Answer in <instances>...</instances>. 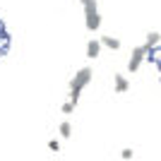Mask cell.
Segmentation results:
<instances>
[{
    "label": "cell",
    "instance_id": "obj_2",
    "mask_svg": "<svg viewBox=\"0 0 161 161\" xmlns=\"http://www.w3.org/2000/svg\"><path fill=\"white\" fill-rule=\"evenodd\" d=\"M82 5H84V24H87V31H99L101 14H99V7H96V0H82Z\"/></svg>",
    "mask_w": 161,
    "mask_h": 161
},
{
    "label": "cell",
    "instance_id": "obj_4",
    "mask_svg": "<svg viewBox=\"0 0 161 161\" xmlns=\"http://www.w3.org/2000/svg\"><path fill=\"white\" fill-rule=\"evenodd\" d=\"M113 87H115V92H118V94H125V92L130 89L128 77H125V75H113Z\"/></svg>",
    "mask_w": 161,
    "mask_h": 161
},
{
    "label": "cell",
    "instance_id": "obj_7",
    "mask_svg": "<svg viewBox=\"0 0 161 161\" xmlns=\"http://www.w3.org/2000/svg\"><path fill=\"white\" fill-rule=\"evenodd\" d=\"M161 43V34L159 31H149L147 34V41H144V46L147 48H154V46H159Z\"/></svg>",
    "mask_w": 161,
    "mask_h": 161
},
{
    "label": "cell",
    "instance_id": "obj_5",
    "mask_svg": "<svg viewBox=\"0 0 161 161\" xmlns=\"http://www.w3.org/2000/svg\"><path fill=\"white\" fill-rule=\"evenodd\" d=\"M99 55H101V41L89 39L87 41V58H99Z\"/></svg>",
    "mask_w": 161,
    "mask_h": 161
},
{
    "label": "cell",
    "instance_id": "obj_10",
    "mask_svg": "<svg viewBox=\"0 0 161 161\" xmlns=\"http://www.w3.org/2000/svg\"><path fill=\"white\" fill-rule=\"evenodd\" d=\"M72 111H75V103H70V101H67V103H63V113H65V115H70Z\"/></svg>",
    "mask_w": 161,
    "mask_h": 161
},
{
    "label": "cell",
    "instance_id": "obj_3",
    "mask_svg": "<svg viewBox=\"0 0 161 161\" xmlns=\"http://www.w3.org/2000/svg\"><path fill=\"white\" fill-rule=\"evenodd\" d=\"M144 58H147V46L142 43V46L132 48V53H130V60H128V70L130 72H137L140 70V65L144 63Z\"/></svg>",
    "mask_w": 161,
    "mask_h": 161
},
{
    "label": "cell",
    "instance_id": "obj_11",
    "mask_svg": "<svg viewBox=\"0 0 161 161\" xmlns=\"http://www.w3.org/2000/svg\"><path fill=\"white\" fill-rule=\"evenodd\" d=\"M120 156H123V159H132V149H130V147H125V149L120 152Z\"/></svg>",
    "mask_w": 161,
    "mask_h": 161
},
{
    "label": "cell",
    "instance_id": "obj_6",
    "mask_svg": "<svg viewBox=\"0 0 161 161\" xmlns=\"http://www.w3.org/2000/svg\"><path fill=\"white\" fill-rule=\"evenodd\" d=\"M101 46H106V48H111V51H118L120 48V41L115 39V36H101Z\"/></svg>",
    "mask_w": 161,
    "mask_h": 161
},
{
    "label": "cell",
    "instance_id": "obj_1",
    "mask_svg": "<svg viewBox=\"0 0 161 161\" xmlns=\"http://www.w3.org/2000/svg\"><path fill=\"white\" fill-rule=\"evenodd\" d=\"M92 77H94L92 67H82V70H77V72H75V77L70 80V103H75V106H77V101H80L82 92L89 87Z\"/></svg>",
    "mask_w": 161,
    "mask_h": 161
},
{
    "label": "cell",
    "instance_id": "obj_8",
    "mask_svg": "<svg viewBox=\"0 0 161 161\" xmlns=\"http://www.w3.org/2000/svg\"><path fill=\"white\" fill-rule=\"evenodd\" d=\"M58 132H60V137H70V135H72V125L67 120H63L60 125H58Z\"/></svg>",
    "mask_w": 161,
    "mask_h": 161
},
{
    "label": "cell",
    "instance_id": "obj_9",
    "mask_svg": "<svg viewBox=\"0 0 161 161\" xmlns=\"http://www.w3.org/2000/svg\"><path fill=\"white\" fill-rule=\"evenodd\" d=\"M48 149H51V152H60V142L58 140H48Z\"/></svg>",
    "mask_w": 161,
    "mask_h": 161
}]
</instances>
